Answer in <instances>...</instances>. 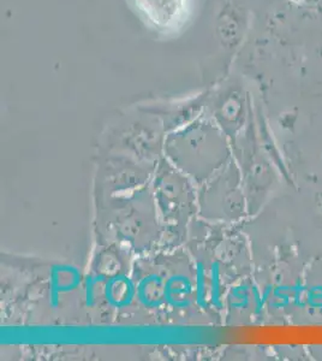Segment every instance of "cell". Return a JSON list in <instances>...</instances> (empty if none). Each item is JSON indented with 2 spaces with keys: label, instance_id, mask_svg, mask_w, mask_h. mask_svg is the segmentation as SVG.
<instances>
[{
  "label": "cell",
  "instance_id": "obj_1",
  "mask_svg": "<svg viewBox=\"0 0 322 361\" xmlns=\"http://www.w3.org/2000/svg\"><path fill=\"white\" fill-rule=\"evenodd\" d=\"M190 0H136L149 21L163 29L177 28L187 18Z\"/></svg>",
  "mask_w": 322,
  "mask_h": 361
}]
</instances>
